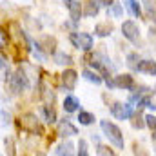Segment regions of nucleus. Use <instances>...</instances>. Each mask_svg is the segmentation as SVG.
<instances>
[{
    "instance_id": "nucleus-21",
    "label": "nucleus",
    "mask_w": 156,
    "mask_h": 156,
    "mask_svg": "<svg viewBox=\"0 0 156 156\" xmlns=\"http://www.w3.org/2000/svg\"><path fill=\"white\" fill-rule=\"evenodd\" d=\"M55 62L58 64V66H69V64H73V58L67 55V53H62V51H56L55 55Z\"/></svg>"
},
{
    "instance_id": "nucleus-17",
    "label": "nucleus",
    "mask_w": 156,
    "mask_h": 156,
    "mask_svg": "<svg viewBox=\"0 0 156 156\" xmlns=\"http://www.w3.org/2000/svg\"><path fill=\"white\" fill-rule=\"evenodd\" d=\"M98 11H100V2H98V0H89V2L85 4V7H83V16L94 18V16L98 15Z\"/></svg>"
},
{
    "instance_id": "nucleus-3",
    "label": "nucleus",
    "mask_w": 156,
    "mask_h": 156,
    "mask_svg": "<svg viewBox=\"0 0 156 156\" xmlns=\"http://www.w3.org/2000/svg\"><path fill=\"white\" fill-rule=\"evenodd\" d=\"M18 125H20V129L26 131V133L38 134V136L44 134V127H42L40 120L37 118V115H33V113H26V115H22V116L18 118Z\"/></svg>"
},
{
    "instance_id": "nucleus-20",
    "label": "nucleus",
    "mask_w": 156,
    "mask_h": 156,
    "mask_svg": "<svg viewBox=\"0 0 156 156\" xmlns=\"http://www.w3.org/2000/svg\"><path fill=\"white\" fill-rule=\"evenodd\" d=\"M82 76L85 78L87 82H91V83H94V85H100L102 82H104V78L100 76L96 71H91V69H83L82 71Z\"/></svg>"
},
{
    "instance_id": "nucleus-32",
    "label": "nucleus",
    "mask_w": 156,
    "mask_h": 156,
    "mask_svg": "<svg viewBox=\"0 0 156 156\" xmlns=\"http://www.w3.org/2000/svg\"><path fill=\"white\" fill-rule=\"evenodd\" d=\"M98 2H100V5H105V7H111L115 4V0H98Z\"/></svg>"
},
{
    "instance_id": "nucleus-6",
    "label": "nucleus",
    "mask_w": 156,
    "mask_h": 156,
    "mask_svg": "<svg viewBox=\"0 0 156 156\" xmlns=\"http://www.w3.org/2000/svg\"><path fill=\"white\" fill-rule=\"evenodd\" d=\"M122 35L129 40V42L136 44L140 40V27H138V24L134 20H125L122 24Z\"/></svg>"
},
{
    "instance_id": "nucleus-4",
    "label": "nucleus",
    "mask_w": 156,
    "mask_h": 156,
    "mask_svg": "<svg viewBox=\"0 0 156 156\" xmlns=\"http://www.w3.org/2000/svg\"><path fill=\"white\" fill-rule=\"evenodd\" d=\"M69 40H71V44H73L76 49L83 51V53H89V51L93 49V44H94V40H93V37H91L89 33H78V31L71 33V35H69Z\"/></svg>"
},
{
    "instance_id": "nucleus-8",
    "label": "nucleus",
    "mask_w": 156,
    "mask_h": 156,
    "mask_svg": "<svg viewBox=\"0 0 156 156\" xmlns=\"http://www.w3.org/2000/svg\"><path fill=\"white\" fill-rule=\"evenodd\" d=\"M62 85H64V89L66 91H73L75 87H76V82H78V73L75 69H66L64 73H62Z\"/></svg>"
},
{
    "instance_id": "nucleus-26",
    "label": "nucleus",
    "mask_w": 156,
    "mask_h": 156,
    "mask_svg": "<svg viewBox=\"0 0 156 156\" xmlns=\"http://www.w3.org/2000/svg\"><path fill=\"white\" fill-rule=\"evenodd\" d=\"M96 154H98V156H115V151H113L111 147L98 145V149H96Z\"/></svg>"
},
{
    "instance_id": "nucleus-31",
    "label": "nucleus",
    "mask_w": 156,
    "mask_h": 156,
    "mask_svg": "<svg viewBox=\"0 0 156 156\" xmlns=\"http://www.w3.org/2000/svg\"><path fill=\"white\" fill-rule=\"evenodd\" d=\"M7 38H9V37H7L5 29H2V31H0V42H2V47H5V45H7Z\"/></svg>"
},
{
    "instance_id": "nucleus-1",
    "label": "nucleus",
    "mask_w": 156,
    "mask_h": 156,
    "mask_svg": "<svg viewBox=\"0 0 156 156\" xmlns=\"http://www.w3.org/2000/svg\"><path fill=\"white\" fill-rule=\"evenodd\" d=\"M100 129H102L104 136H105L116 149H123V145H125L123 134H122V131H120V127H118L116 123H113V122H109V120H102V122H100Z\"/></svg>"
},
{
    "instance_id": "nucleus-2",
    "label": "nucleus",
    "mask_w": 156,
    "mask_h": 156,
    "mask_svg": "<svg viewBox=\"0 0 156 156\" xmlns=\"http://www.w3.org/2000/svg\"><path fill=\"white\" fill-rule=\"evenodd\" d=\"M7 85H9V89H11V93H15V94H20V93H24L27 87H29V76L26 75V71L22 69V67H18L11 76L7 80Z\"/></svg>"
},
{
    "instance_id": "nucleus-29",
    "label": "nucleus",
    "mask_w": 156,
    "mask_h": 156,
    "mask_svg": "<svg viewBox=\"0 0 156 156\" xmlns=\"http://www.w3.org/2000/svg\"><path fill=\"white\" fill-rule=\"evenodd\" d=\"M140 58H138V55L136 53H129L127 55V64L131 66V67H136V62H138Z\"/></svg>"
},
{
    "instance_id": "nucleus-12",
    "label": "nucleus",
    "mask_w": 156,
    "mask_h": 156,
    "mask_svg": "<svg viewBox=\"0 0 156 156\" xmlns=\"http://www.w3.org/2000/svg\"><path fill=\"white\" fill-rule=\"evenodd\" d=\"M123 7L134 16V18H142L144 15V7H142V2L138 4V0H123Z\"/></svg>"
},
{
    "instance_id": "nucleus-18",
    "label": "nucleus",
    "mask_w": 156,
    "mask_h": 156,
    "mask_svg": "<svg viewBox=\"0 0 156 156\" xmlns=\"http://www.w3.org/2000/svg\"><path fill=\"white\" fill-rule=\"evenodd\" d=\"M64 111L66 113H76V111H80V102H78L76 96H73V94L66 96V100H64Z\"/></svg>"
},
{
    "instance_id": "nucleus-23",
    "label": "nucleus",
    "mask_w": 156,
    "mask_h": 156,
    "mask_svg": "<svg viewBox=\"0 0 156 156\" xmlns=\"http://www.w3.org/2000/svg\"><path fill=\"white\" fill-rule=\"evenodd\" d=\"M78 122H80V125H91L94 122V115H91L87 111H78Z\"/></svg>"
},
{
    "instance_id": "nucleus-22",
    "label": "nucleus",
    "mask_w": 156,
    "mask_h": 156,
    "mask_svg": "<svg viewBox=\"0 0 156 156\" xmlns=\"http://www.w3.org/2000/svg\"><path fill=\"white\" fill-rule=\"evenodd\" d=\"M55 154L58 156H64V154H73V144L71 142H64V144H60L58 147H56V151H55Z\"/></svg>"
},
{
    "instance_id": "nucleus-9",
    "label": "nucleus",
    "mask_w": 156,
    "mask_h": 156,
    "mask_svg": "<svg viewBox=\"0 0 156 156\" xmlns=\"http://www.w3.org/2000/svg\"><path fill=\"white\" fill-rule=\"evenodd\" d=\"M115 83H116L118 89H123V91H133L134 89V78L131 76L129 73L116 75L115 76Z\"/></svg>"
},
{
    "instance_id": "nucleus-15",
    "label": "nucleus",
    "mask_w": 156,
    "mask_h": 156,
    "mask_svg": "<svg viewBox=\"0 0 156 156\" xmlns=\"http://www.w3.org/2000/svg\"><path fill=\"white\" fill-rule=\"evenodd\" d=\"M38 89H40V96H42L44 104H53V102H55V91H53L51 87H47V85L44 83V80L38 82Z\"/></svg>"
},
{
    "instance_id": "nucleus-5",
    "label": "nucleus",
    "mask_w": 156,
    "mask_h": 156,
    "mask_svg": "<svg viewBox=\"0 0 156 156\" xmlns=\"http://www.w3.org/2000/svg\"><path fill=\"white\" fill-rule=\"evenodd\" d=\"M111 115L116 120H131L134 115V109L131 104H123V102H115L111 105Z\"/></svg>"
},
{
    "instance_id": "nucleus-28",
    "label": "nucleus",
    "mask_w": 156,
    "mask_h": 156,
    "mask_svg": "<svg viewBox=\"0 0 156 156\" xmlns=\"http://www.w3.org/2000/svg\"><path fill=\"white\" fill-rule=\"evenodd\" d=\"M145 123H147V127L151 129V131H156V116L154 115H145Z\"/></svg>"
},
{
    "instance_id": "nucleus-30",
    "label": "nucleus",
    "mask_w": 156,
    "mask_h": 156,
    "mask_svg": "<svg viewBox=\"0 0 156 156\" xmlns=\"http://www.w3.org/2000/svg\"><path fill=\"white\" fill-rule=\"evenodd\" d=\"M11 123V115L5 113V109H2V125H9Z\"/></svg>"
},
{
    "instance_id": "nucleus-11",
    "label": "nucleus",
    "mask_w": 156,
    "mask_h": 156,
    "mask_svg": "<svg viewBox=\"0 0 156 156\" xmlns=\"http://www.w3.org/2000/svg\"><path fill=\"white\" fill-rule=\"evenodd\" d=\"M67 11H69V18H71L75 24L83 16V7H82L80 0H71L69 5H67Z\"/></svg>"
},
{
    "instance_id": "nucleus-10",
    "label": "nucleus",
    "mask_w": 156,
    "mask_h": 156,
    "mask_svg": "<svg viewBox=\"0 0 156 156\" xmlns=\"http://www.w3.org/2000/svg\"><path fill=\"white\" fill-rule=\"evenodd\" d=\"M134 71L149 75V76H156V62L154 60H138Z\"/></svg>"
},
{
    "instance_id": "nucleus-19",
    "label": "nucleus",
    "mask_w": 156,
    "mask_h": 156,
    "mask_svg": "<svg viewBox=\"0 0 156 156\" xmlns=\"http://www.w3.org/2000/svg\"><path fill=\"white\" fill-rule=\"evenodd\" d=\"M42 116L47 123H55L56 122V111L53 107V104H44L42 105Z\"/></svg>"
},
{
    "instance_id": "nucleus-7",
    "label": "nucleus",
    "mask_w": 156,
    "mask_h": 156,
    "mask_svg": "<svg viewBox=\"0 0 156 156\" xmlns=\"http://www.w3.org/2000/svg\"><path fill=\"white\" fill-rule=\"evenodd\" d=\"M37 47H38L40 51H44L45 55H55L56 53V38L45 35V37H42L37 42Z\"/></svg>"
},
{
    "instance_id": "nucleus-24",
    "label": "nucleus",
    "mask_w": 156,
    "mask_h": 156,
    "mask_svg": "<svg viewBox=\"0 0 156 156\" xmlns=\"http://www.w3.org/2000/svg\"><path fill=\"white\" fill-rule=\"evenodd\" d=\"M147 123H145V116H140V115H133V127L134 129H142V127H145Z\"/></svg>"
},
{
    "instance_id": "nucleus-13",
    "label": "nucleus",
    "mask_w": 156,
    "mask_h": 156,
    "mask_svg": "<svg viewBox=\"0 0 156 156\" xmlns=\"http://www.w3.org/2000/svg\"><path fill=\"white\" fill-rule=\"evenodd\" d=\"M144 7V15L147 20H153L156 24V0H140Z\"/></svg>"
},
{
    "instance_id": "nucleus-27",
    "label": "nucleus",
    "mask_w": 156,
    "mask_h": 156,
    "mask_svg": "<svg viewBox=\"0 0 156 156\" xmlns=\"http://www.w3.org/2000/svg\"><path fill=\"white\" fill-rule=\"evenodd\" d=\"M76 153H78V156H87V154H89V149H87V142H85V140H82V138H80Z\"/></svg>"
},
{
    "instance_id": "nucleus-14",
    "label": "nucleus",
    "mask_w": 156,
    "mask_h": 156,
    "mask_svg": "<svg viewBox=\"0 0 156 156\" xmlns=\"http://www.w3.org/2000/svg\"><path fill=\"white\" fill-rule=\"evenodd\" d=\"M58 134L60 136H75V134H78V129L69 122V120H62L60 123H58Z\"/></svg>"
},
{
    "instance_id": "nucleus-16",
    "label": "nucleus",
    "mask_w": 156,
    "mask_h": 156,
    "mask_svg": "<svg viewBox=\"0 0 156 156\" xmlns=\"http://www.w3.org/2000/svg\"><path fill=\"white\" fill-rule=\"evenodd\" d=\"M113 24L107 20V22H100V24H96L94 26V35L96 37H100V38H104V37H109L111 33H113Z\"/></svg>"
},
{
    "instance_id": "nucleus-25",
    "label": "nucleus",
    "mask_w": 156,
    "mask_h": 156,
    "mask_svg": "<svg viewBox=\"0 0 156 156\" xmlns=\"http://www.w3.org/2000/svg\"><path fill=\"white\" fill-rule=\"evenodd\" d=\"M122 5L120 4H113L111 7H107V16L111 15V16H122Z\"/></svg>"
}]
</instances>
